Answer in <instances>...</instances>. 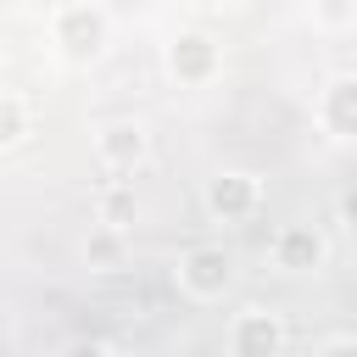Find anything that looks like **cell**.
<instances>
[{"label": "cell", "instance_id": "6", "mask_svg": "<svg viewBox=\"0 0 357 357\" xmlns=\"http://www.w3.org/2000/svg\"><path fill=\"white\" fill-rule=\"evenodd\" d=\"M251 201V178H240V173H229L218 190H212V206L218 212H234V206H245Z\"/></svg>", "mask_w": 357, "mask_h": 357}, {"label": "cell", "instance_id": "1", "mask_svg": "<svg viewBox=\"0 0 357 357\" xmlns=\"http://www.w3.org/2000/svg\"><path fill=\"white\" fill-rule=\"evenodd\" d=\"M56 45H61L73 61L95 56V50L106 45V17H100L95 6H61V11H56Z\"/></svg>", "mask_w": 357, "mask_h": 357}, {"label": "cell", "instance_id": "4", "mask_svg": "<svg viewBox=\"0 0 357 357\" xmlns=\"http://www.w3.org/2000/svg\"><path fill=\"white\" fill-rule=\"evenodd\" d=\"M28 134V106L17 95H0V145H17Z\"/></svg>", "mask_w": 357, "mask_h": 357}, {"label": "cell", "instance_id": "2", "mask_svg": "<svg viewBox=\"0 0 357 357\" xmlns=\"http://www.w3.org/2000/svg\"><path fill=\"white\" fill-rule=\"evenodd\" d=\"M184 284L201 290V296L223 290V284H229V257H223V251H195V257L184 262Z\"/></svg>", "mask_w": 357, "mask_h": 357}, {"label": "cell", "instance_id": "3", "mask_svg": "<svg viewBox=\"0 0 357 357\" xmlns=\"http://www.w3.org/2000/svg\"><path fill=\"white\" fill-rule=\"evenodd\" d=\"M139 151H145V134H139L134 123H112V128H100V156H106L112 167L139 162Z\"/></svg>", "mask_w": 357, "mask_h": 357}, {"label": "cell", "instance_id": "5", "mask_svg": "<svg viewBox=\"0 0 357 357\" xmlns=\"http://www.w3.org/2000/svg\"><path fill=\"white\" fill-rule=\"evenodd\" d=\"M206 61H212V45H206V39H195V33H190V39H178V45H173V73H201Z\"/></svg>", "mask_w": 357, "mask_h": 357}]
</instances>
